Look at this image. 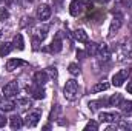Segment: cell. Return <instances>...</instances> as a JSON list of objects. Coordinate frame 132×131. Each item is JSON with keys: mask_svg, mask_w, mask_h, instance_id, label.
Instances as JSON below:
<instances>
[{"mask_svg": "<svg viewBox=\"0 0 132 131\" xmlns=\"http://www.w3.org/2000/svg\"><path fill=\"white\" fill-rule=\"evenodd\" d=\"M131 53H132V45L128 39L118 42V43L114 46V59H115L117 62L126 60V59L131 56Z\"/></svg>", "mask_w": 132, "mask_h": 131, "instance_id": "6da1fadb", "label": "cell"}, {"mask_svg": "<svg viewBox=\"0 0 132 131\" xmlns=\"http://www.w3.org/2000/svg\"><path fill=\"white\" fill-rule=\"evenodd\" d=\"M63 96H65L66 100H71V102L78 99V96H80V86H78V83L74 79L66 80V85L63 88Z\"/></svg>", "mask_w": 132, "mask_h": 131, "instance_id": "7a4b0ae2", "label": "cell"}, {"mask_svg": "<svg viewBox=\"0 0 132 131\" xmlns=\"http://www.w3.org/2000/svg\"><path fill=\"white\" fill-rule=\"evenodd\" d=\"M48 31H49V25L48 23H40V25H37V26H34L32 28V39L34 40H38V42H43L45 39H46V35H48Z\"/></svg>", "mask_w": 132, "mask_h": 131, "instance_id": "3957f363", "label": "cell"}, {"mask_svg": "<svg viewBox=\"0 0 132 131\" xmlns=\"http://www.w3.org/2000/svg\"><path fill=\"white\" fill-rule=\"evenodd\" d=\"M132 74V69H120L118 72H115L112 76V85L114 86H121Z\"/></svg>", "mask_w": 132, "mask_h": 131, "instance_id": "277c9868", "label": "cell"}, {"mask_svg": "<svg viewBox=\"0 0 132 131\" xmlns=\"http://www.w3.org/2000/svg\"><path fill=\"white\" fill-rule=\"evenodd\" d=\"M121 25H123V16H121L120 12H115V14H114V17H112L111 26H109V39H112L115 34L120 31Z\"/></svg>", "mask_w": 132, "mask_h": 131, "instance_id": "5b68a950", "label": "cell"}, {"mask_svg": "<svg viewBox=\"0 0 132 131\" xmlns=\"http://www.w3.org/2000/svg\"><path fill=\"white\" fill-rule=\"evenodd\" d=\"M2 93H3V96L5 97H14V96H17L19 94V82L17 80H11V82H8L3 88H2Z\"/></svg>", "mask_w": 132, "mask_h": 131, "instance_id": "8992f818", "label": "cell"}, {"mask_svg": "<svg viewBox=\"0 0 132 131\" xmlns=\"http://www.w3.org/2000/svg\"><path fill=\"white\" fill-rule=\"evenodd\" d=\"M40 117H42V113L38 111V110H34V111H29L28 114H26V117L23 119V123L28 127V128H34L37 123H38V120H40Z\"/></svg>", "mask_w": 132, "mask_h": 131, "instance_id": "52a82bcc", "label": "cell"}, {"mask_svg": "<svg viewBox=\"0 0 132 131\" xmlns=\"http://www.w3.org/2000/svg\"><path fill=\"white\" fill-rule=\"evenodd\" d=\"M26 91H28L34 99H37V100L45 99V96H46L43 86H42V85H37V83H34V85H28V86H26Z\"/></svg>", "mask_w": 132, "mask_h": 131, "instance_id": "ba28073f", "label": "cell"}, {"mask_svg": "<svg viewBox=\"0 0 132 131\" xmlns=\"http://www.w3.org/2000/svg\"><path fill=\"white\" fill-rule=\"evenodd\" d=\"M51 6L49 5H46V3H43V5H40L38 8H37V19L40 20V22H46L49 17H51Z\"/></svg>", "mask_w": 132, "mask_h": 131, "instance_id": "9c48e42d", "label": "cell"}, {"mask_svg": "<svg viewBox=\"0 0 132 131\" xmlns=\"http://www.w3.org/2000/svg\"><path fill=\"white\" fill-rule=\"evenodd\" d=\"M98 119L101 120V122H118L120 119H121V114L120 113H117V111H111V113H100Z\"/></svg>", "mask_w": 132, "mask_h": 131, "instance_id": "30bf717a", "label": "cell"}, {"mask_svg": "<svg viewBox=\"0 0 132 131\" xmlns=\"http://www.w3.org/2000/svg\"><path fill=\"white\" fill-rule=\"evenodd\" d=\"M63 49V42H62V34H55V37L52 39V42H51V45H49V48L46 49V51H51V53H60Z\"/></svg>", "mask_w": 132, "mask_h": 131, "instance_id": "8fae6325", "label": "cell"}, {"mask_svg": "<svg viewBox=\"0 0 132 131\" xmlns=\"http://www.w3.org/2000/svg\"><path fill=\"white\" fill-rule=\"evenodd\" d=\"M97 59H98L100 62H108L109 59H111V49H109V46L108 45H98V51H97V56H95Z\"/></svg>", "mask_w": 132, "mask_h": 131, "instance_id": "7c38bea8", "label": "cell"}, {"mask_svg": "<svg viewBox=\"0 0 132 131\" xmlns=\"http://www.w3.org/2000/svg\"><path fill=\"white\" fill-rule=\"evenodd\" d=\"M83 5L80 3V0H72L71 3H69V12H71V16H74V17H78L81 12H83Z\"/></svg>", "mask_w": 132, "mask_h": 131, "instance_id": "4fadbf2b", "label": "cell"}, {"mask_svg": "<svg viewBox=\"0 0 132 131\" xmlns=\"http://www.w3.org/2000/svg\"><path fill=\"white\" fill-rule=\"evenodd\" d=\"M48 80H49V74L46 71H37L34 74V83H37V85L43 86L45 83H48Z\"/></svg>", "mask_w": 132, "mask_h": 131, "instance_id": "5bb4252c", "label": "cell"}, {"mask_svg": "<svg viewBox=\"0 0 132 131\" xmlns=\"http://www.w3.org/2000/svg\"><path fill=\"white\" fill-rule=\"evenodd\" d=\"M23 125H25V123H23V119H22L19 114H12V116L9 117V127H11L12 130H20Z\"/></svg>", "mask_w": 132, "mask_h": 131, "instance_id": "9a60e30c", "label": "cell"}, {"mask_svg": "<svg viewBox=\"0 0 132 131\" xmlns=\"http://www.w3.org/2000/svg\"><path fill=\"white\" fill-rule=\"evenodd\" d=\"M28 63L25 62V60H22V59H11V60H8L6 62V69L8 71H14V69H17L19 66H26Z\"/></svg>", "mask_w": 132, "mask_h": 131, "instance_id": "2e32d148", "label": "cell"}, {"mask_svg": "<svg viewBox=\"0 0 132 131\" xmlns=\"http://www.w3.org/2000/svg\"><path fill=\"white\" fill-rule=\"evenodd\" d=\"M12 46L19 51H23L25 49V42H23V35L22 34H15L14 39H12Z\"/></svg>", "mask_w": 132, "mask_h": 131, "instance_id": "e0dca14e", "label": "cell"}, {"mask_svg": "<svg viewBox=\"0 0 132 131\" xmlns=\"http://www.w3.org/2000/svg\"><path fill=\"white\" fill-rule=\"evenodd\" d=\"M15 102L14 100H11V97H6L5 100H2L0 102V108L3 110V111H12L14 108H15Z\"/></svg>", "mask_w": 132, "mask_h": 131, "instance_id": "ac0fdd59", "label": "cell"}, {"mask_svg": "<svg viewBox=\"0 0 132 131\" xmlns=\"http://www.w3.org/2000/svg\"><path fill=\"white\" fill-rule=\"evenodd\" d=\"M120 108H121V113L126 117H131L132 116V100H123L121 105H120Z\"/></svg>", "mask_w": 132, "mask_h": 131, "instance_id": "d6986e66", "label": "cell"}, {"mask_svg": "<svg viewBox=\"0 0 132 131\" xmlns=\"http://www.w3.org/2000/svg\"><path fill=\"white\" fill-rule=\"evenodd\" d=\"M109 88V83L106 82V80H101V82H97L92 88H91V93H103V91H106Z\"/></svg>", "mask_w": 132, "mask_h": 131, "instance_id": "ffe728a7", "label": "cell"}, {"mask_svg": "<svg viewBox=\"0 0 132 131\" xmlns=\"http://www.w3.org/2000/svg\"><path fill=\"white\" fill-rule=\"evenodd\" d=\"M74 37H75V40L80 42V43H86V42H88V34H86L85 30H81V28L74 31Z\"/></svg>", "mask_w": 132, "mask_h": 131, "instance_id": "44dd1931", "label": "cell"}, {"mask_svg": "<svg viewBox=\"0 0 132 131\" xmlns=\"http://www.w3.org/2000/svg\"><path fill=\"white\" fill-rule=\"evenodd\" d=\"M97 51H98V43L86 42V54L88 56H97Z\"/></svg>", "mask_w": 132, "mask_h": 131, "instance_id": "7402d4cb", "label": "cell"}, {"mask_svg": "<svg viewBox=\"0 0 132 131\" xmlns=\"http://www.w3.org/2000/svg\"><path fill=\"white\" fill-rule=\"evenodd\" d=\"M123 100L125 99H123L121 94H114V96H111V97L108 99V103H109V106H120Z\"/></svg>", "mask_w": 132, "mask_h": 131, "instance_id": "603a6c76", "label": "cell"}, {"mask_svg": "<svg viewBox=\"0 0 132 131\" xmlns=\"http://www.w3.org/2000/svg\"><path fill=\"white\" fill-rule=\"evenodd\" d=\"M14 49V46H12V43H9V42H5V43H2L0 45V56L2 57H6L11 51Z\"/></svg>", "mask_w": 132, "mask_h": 131, "instance_id": "cb8c5ba5", "label": "cell"}, {"mask_svg": "<svg viewBox=\"0 0 132 131\" xmlns=\"http://www.w3.org/2000/svg\"><path fill=\"white\" fill-rule=\"evenodd\" d=\"M17 105L22 108V110H28V108H31L32 106V100L29 97H20L17 100Z\"/></svg>", "mask_w": 132, "mask_h": 131, "instance_id": "d4e9b609", "label": "cell"}, {"mask_svg": "<svg viewBox=\"0 0 132 131\" xmlns=\"http://www.w3.org/2000/svg\"><path fill=\"white\" fill-rule=\"evenodd\" d=\"M106 103H108V100H104V99H100V100H92V102H89V108H91L92 111H97L98 108L104 106Z\"/></svg>", "mask_w": 132, "mask_h": 131, "instance_id": "484cf974", "label": "cell"}, {"mask_svg": "<svg viewBox=\"0 0 132 131\" xmlns=\"http://www.w3.org/2000/svg\"><path fill=\"white\" fill-rule=\"evenodd\" d=\"M115 127H117V130H132L131 123H128L126 120H121V119L118 120V123H117Z\"/></svg>", "mask_w": 132, "mask_h": 131, "instance_id": "4316f807", "label": "cell"}, {"mask_svg": "<svg viewBox=\"0 0 132 131\" xmlns=\"http://www.w3.org/2000/svg\"><path fill=\"white\" fill-rule=\"evenodd\" d=\"M68 71H69L72 76H78V74H80V66L77 65V63H69Z\"/></svg>", "mask_w": 132, "mask_h": 131, "instance_id": "83f0119b", "label": "cell"}, {"mask_svg": "<svg viewBox=\"0 0 132 131\" xmlns=\"http://www.w3.org/2000/svg\"><path fill=\"white\" fill-rule=\"evenodd\" d=\"M97 131L98 130V123L97 122H94V120H91V122H88L86 123V127H85V131Z\"/></svg>", "mask_w": 132, "mask_h": 131, "instance_id": "f1b7e54d", "label": "cell"}, {"mask_svg": "<svg viewBox=\"0 0 132 131\" xmlns=\"http://www.w3.org/2000/svg\"><path fill=\"white\" fill-rule=\"evenodd\" d=\"M9 19V11L6 8H0V20H8Z\"/></svg>", "mask_w": 132, "mask_h": 131, "instance_id": "f546056e", "label": "cell"}, {"mask_svg": "<svg viewBox=\"0 0 132 131\" xmlns=\"http://www.w3.org/2000/svg\"><path fill=\"white\" fill-rule=\"evenodd\" d=\"M59 111H60V106H59V105H55V106L52 108V111H51V116H49V119H51V120L57 119V114H59Z\"/></svg>", "mask_w": 132, "mask_h": 131, "instance_id": "4dcf8cb0", "label": "cell"}, {"mask_svg": "<svg viewBox=\"0 0 132 131\" xmlns=\"http://www.w3.org/2000/svg\"><path fill=\"white\" fill-rule=\"evenodd\" d=\"M46 72H48V74H49L52 79H57V76H59V74H57V68H54V66H49Z\"/></svg>", "mask_w": 132, "mask_h": 131, "instance_id": "1f68e13d", "label": "cell"}, {"mask_svg": "<svg viewBox=\"0 0 132 131\" xmlns=\"http://www.w3.org/2000/svg\"><path fill=\"white\" fill-rule=\"evenodd\" d=\"M80 3L83 5V8H86V9H92V0H80Z\"/></svg>", "mask_w": 132, "mask_h": 131, "instance_id": "d6a6232c", "label": "cell"}, {"mask_svg": "<svg viewBox=\"0 0 132 131\" xmlns=\"http://www.w3.org/2000/svg\"><path fill=\"white\" fill-rule=\"evenodd\" d=\"M8 120H9V119H6V117H5V114H3V110L0 108V128H2V127H5Z\"/></svg>", "mask_w": 132, "mask_h": 131, "instance_id": "836d02e7", "label": "cell"}, {"mask_svg": "<svg viewBox=\"0 0 132 131\" xmlns=\"http://www.w3.org/2000/svg\"><path fill=\"white\" fill-rule=\"evenodd\" d=\"M121 5H123V6H126V8H129V6L132 5V2H131V0H121Z\"/></svg>", "mask_w": 132, "mask_h": 131, "instance_id": "e575fe53", "label": "cell"}, {"mask_svg": "<svg viewBox=\"0 0 132 131\" xmlns=\"http://www.w3.org/2000/svg\"><path fill=\"white\" fill-rule=\"evenodd\" d=\"M85 56H86V53H85V51H80V49L77 51V57H80V59H83Z\"/></svg>", "mask_w": 132, "mask_h": 131, "instance_id": "d590c367", "label": "cell"}, {"mask_svg": "<svg viewBox=\"0 0 132 131\" xmlns=\"http://www.w3.org/2000/svg\"><path fill=\"white\" fill-rule=\"evenodd\" d=\"M126 90H128V93H129V94H132V80L128 83V88H126Z\"/></svg>", "mask_w": 132, "mask_h": 131, "instance_id": "8d00e7d4", "label": "cell"}, {"mask_svg": "<svg viewBox=\"0 0 132 131\" xmlns=\"http://www.w3.org/2000/svg\"><path fill=\"white\" fill-rule=\"evenodd\" d=\"M95 2H98L100 5H106L108 2H111V0H95Z\"/></svg>", "mask_w": 132, "mask_h": 131, "instance_id": "74e56055", "label": "cell"}, {"mask_svg": "<svg viewBox=\"0 0 132 131\" xmlns=\"http://www.w3.org/2000/svg\"><path fill=\"white\" fill-rule=\"evenodd\" d=\"M5 37V31H3V28L0 26V39H3Z\"/></svg>", "mask_w": 132, "mask_h": 131, "instance_id": "f35d334b", "label": "cell"}, {"mask_svg": "<svg viewBox=\"0 0 132 131\" xmlns=\"http://www.w3.org/2000/svg\"><path fill=\"white\" fill-rule=\"evenodd\" d=\"M3 2H5V0H0V5H2V3H3Z\"/></svg>", "mask_w": 132, "mask_h": 131, "instance_id": "ab89813d", "label": "cell"}, {"mask_svg": "<svg viewBox=\"0 0 132 131\" xmlns=\"http://www.w3.org/2000/svg\"><path fill=\"white\" fill-rule=\"evenodd\" d=\"M0 102H2V99H0Z\"/></svg>", "mask_w": 132, "mask_h": 131, "instance_id": "60d3db41", "label": "cell"}]
</instances>
